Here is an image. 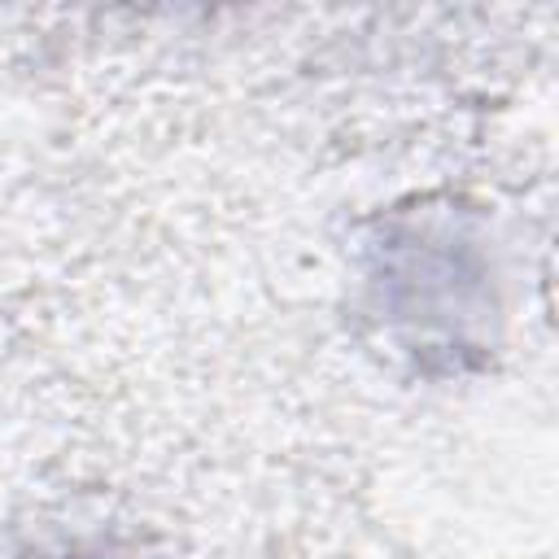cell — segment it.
<instances>
[{"mask_svg":"<svg viewBox=\"0 0 559 559\" xmlns=\"http://www.w3.org/2000/svg\"><path fill=\"white\" fill-rule=\"evenodd\" d=\"M26 559H127V555H109V550H87V546H66V550H39Z\"/></svg>","mask_w":559,"mask_h":559,"instance_id":"obj_1","label":"cell"}]
</instances>
